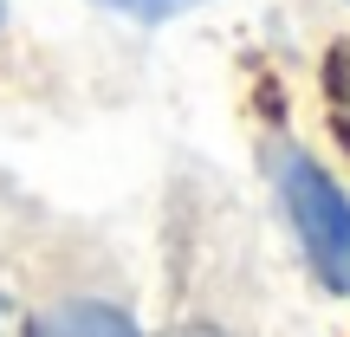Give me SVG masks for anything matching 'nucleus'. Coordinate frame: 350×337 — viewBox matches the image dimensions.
Returning a JSON list of instances; mask_svg holds the SVG:
<instances>
[{
    "label": "nucleus",
    "mask_w": 350,
    "mask_h": 337,
    "mask_svg": "<svg viewBox=\"0 0 350 337\" xmlns=\"http://www.w3.org/2000/svg\"><path fill=\"white\" fill-rule=\"evenodd\" d=\"M175 337H227V331H214V325H188V331H175Z\"/></svg>",
    "instance_id": "obj_6"
},
{
    "label": "nucleus",
    "mask_w": 350,
    "mask_h": 337,
    "mask_svg": "<svg viewBox=\"0 0 350 337\" xmlns=\"http://www.w3.org/2000/svg\"><path fill=\"white\" fill-rule=\"evenodd\" d=\"M331 104H338V137L350 143V46L331 52Z\"/></svg>",
    "instance_id": "obj_3"
},
{
    "label": "nucleus",
    "mask_w": 350,
    "mask_h": 337,
    "mask_svg": "<svg viewBox=\"0 0 350 337\" xmlns=\"http://www.w3.org/2000/svg\"><path fill=\"white\" fill-rule=\"evenodd\" d=\"M266 163H273L279 208H286V221H292V234H299L312 273L325 279V292H350V201H344V188L305 150H292V143H279Z\"/></svg>",
    "instance_id": "obj_1"
},
{
    "label": "nucleus",
    "mask_w": 350,
    "mask_h": 337,
    "mask_svg": "<svg viewBox=\"0 0 350 337\" xmlns=\"http://www.w3.org/2000/svg\"><path fill=\"white\" fill-rule=\"evenodd\" d=\"M98 7H117V13H130V20H175V13L201 7V0H98Z\"/></svg>",
    "instance_id": "obj_4"
},
{
    "label": "nucleus",
    "mask_w": 350,
    "mask_h": 337,
    "mask_svg": "<svg viewBox=\"0 0 350 337\" xmlns=\"http://www.w3.org/2000/svg\"><path fill=\"white\" fill-rule=\"evenodd\" d=\"M26 337H137V325L104 299H65L52 312H39L26 325Z\"/></svg>",
    "instance_id": "obj_2"
},
{
    "label": "nucleus",
    "mask_w": 350,
    "mask_h": 337,
    "mask_svg": "<svg viewBox=\"0 0 350 337\" xmlns=\"http://www.w3.org/2000/svg\"><path fill=\"white\" fill-rule=\"evenodd\" d=\"M0 337H13V305H7V292H0Z\"/></svg>",
    "instance_id": "obj_5"
}]
</instances>
